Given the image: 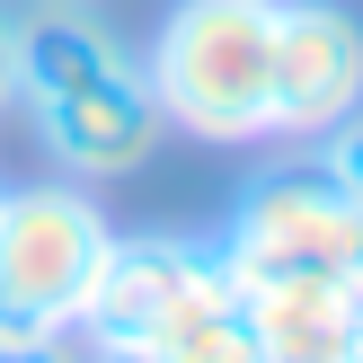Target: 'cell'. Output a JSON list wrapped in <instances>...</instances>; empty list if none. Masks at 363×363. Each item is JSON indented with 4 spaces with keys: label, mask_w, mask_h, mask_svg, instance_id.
Masks as SVG:
<instances>
[{
    "label": "cell",
    "mask_w": 363,
    "mask_h": 363,
    "mask_svg": "<svg viewBox=\"0 0 363 363\" xmlns=\"http://www.w3.org/2000/svg\"><path fill=\"white\" fill-rule=\"evenodd\" d=\"M169 133L195 142H266L275 106V0H177L142 53Z\"/></svg>",
    "instance_id": "obj_1"
},
{
    "label": "cell",
    "mask_w": 363,
    "mask_h": 363,
    "mask_svg": "<svg viewBox=\"0 0 363 363\" xmlns=\"http://www.w3.org/2000/svg\"><path fill=\"white\" fill-rule=\"evenodd\" d=\"M213 240L248 293H266V284H354L363 293V204L319 160L257 169L230 195V222Z\"/></svg>",
    "instance_id": "obj_2"
},
{
    "label": "cell",
    "mask_w": 363,
    "mask_h": 363,
    "mask_svg": "<svg viewBox=\"0 0 363 363\" xmlns=\"http://www.w3.org/2000/svg\"><path fill=\"white\" fill-rule=\"evenodd\" d=\"M106 230L98 195L45 177V186H9L0 195V337H45V328H80V301L98 284Z\"/></svg>",
    "instance_id": "obj_3"
},
{
    "label": "cell",
    "mask_w": 363,
    "mask_h": 363,
    "mask_svg": "<svg viewBox=\"0 0 363 363\" xmlns=\"http://www.w3.org/2000/svg\"><path fill=\"white\" fill-rule=\"evenodd\" d=\"M45 160L71 177V186H116V177H142L169 142V116H160L142 62H116V71H89V80L53 89V98L27 106Z\"/></svg>",
    "instance_id": "obj_4"
},
{
    "label": "cell",
    "mask_w": 363,
    "mask_h": 363,
    "mask_svg": "<svg viewBox=\"0 0 363 363\" xmlns=\"http://www.w3.org/2000/svg\"><path fill=\"white\" fill-rule=\"evenodd\" d=\"M363 106V18L346 0H275V106L266 133L319 142Z\"/></svg>",
    "instance_id": "obj_5"
},
{
    "label": "cell",
    "mask_w": 363,
    "mask_h": 363,
    "mask_svg": "<svg viewBox=\"0 0 363 363\" xmlns=\"http://www.w3.org/2000/svg\"><path fill=\"white\" fill-rule=\"evenodd\" d=\"M248 319H257L266 363H346L363 346V293L354 284H266V293H248Z\"/></svg>",
    "instance_id": "obj_6"
},
{
    "label": "cell",
    "mask_w": 363,
    "mask_h": 363,
    "mask_svg": "<svg viewBox=\"0 0 363 363\" xmlns=\"http://www.w3.org/2000/svg\"><path fill=\"white\" fill-rule=\"evenodd\" d=\"M311 160H319V169H328L337 186L354 195V204H363V106L337 124V133H319V142H311Z\"/></svg>",
    "instance_id": "obj_7"
},
{
    "label": "cell",
    "mask_w": 363,
    "mask_h": 363,
    "mask_svg": "<svg viewBox=\"0 0 363 363\" xmlns=\"http://www.w3.org/2000/svg\"><path fill=\"white\" fill-rule=\"evenodd\" d=\"M0 363H98L80 328H45V337H0Z\"/></svg>",
    "instance_id": "obj_8"
},
{
    "label": "cell",
    "mask_w": 363,
    "mask_h": 363,
    "mask_svg": "<svg viewBox=\"0 0 363 363\" xmlns=\"http://www.w3.org/2000/svg\"><path fill=\"white\" fill-rule=\"evenodd\" d=\"M18 106V18L0 9V116Z\"/></svg>",
    "instance_id": "obj_9"
},
{
    "label": "cell",
    "mask_w": 363,
    "mask_h": 363,
    "mask_svg": "<svg viewBox=\"0 0 363 363\" xmlns=\"http://www.w3.org/2000/svg\"><path fill=\"white\" fill-rule=\"evenodd\" d=\"M98 363H169V354H151V346H106Z\"/></svg>",
    "instance_id": "obj_10"
},
{
    "label": "cell",
    "mask_w": 363,
    "mask_h": 363,
    "mask_svg": "<svg viewBox=\"0 0 363 363\" xmlns=\"http://www.w3.org/2000/svg\"><path fill=\"white\" fill-rule=\"evenodd\" d=\"M35 9H89V0H35Z\"/></svg>",
    "instance_id": "obj_11"
},
{
    "label": "cell",
    "mask_w": 363,
    "mask_h": 363,
    "mask_svg": "<svg viewBox=\"0 0 363 363\" xmlns=\"http://www.w3.org/2000/svg\"><path fill=\"white\" fill-rule=\"evenodd\" d=\"M346 363H363V346H354V354H346Z\"/></svg>",
    "instance_id": "obj_12"
},
{
    "label": "cell",
    "mask_w": 363,
    "mask_h": 363,
    "mask_svg": "<svg viewBox=\"0 0 363 363\" xmlns=\"http://www.w3.org/2000/svg\"><path fill=\"white\" fill-rule=\"evenodd\" d=\"M0 195H9V186H0Z\"/></svg>",
    "instance_id": "obj_13"
}]
</instances>
